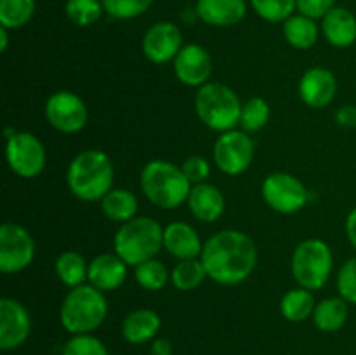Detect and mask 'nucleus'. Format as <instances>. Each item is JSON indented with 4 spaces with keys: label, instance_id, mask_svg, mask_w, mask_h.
Listing matches in <instances>:
<instances>
[{
    "label": "nucleus",
    "instance_id": "a211bd4d",
    "mask_svg": "<svg viewBox=\"0 0 356 355\" xmlns=\"http://www.w3.org/2000/svg\"><path fill=\"white\" fill-rule=\"evenodd\" d=\"M163 249L177 261L193 260L200 258L204 242L190 223L172 221L163 226Z\"/></svg>",
    "mask_w": 356,
    "mask_h": 355
},
{
    "label": "nucleus",
    "instance_id": "ea45409f",
    "mask_svg": "<svg viewBox=\"0 0 356 355\" xmlns=\"http://www.w3.org/2000/svg\"><path fill=\"white\" fill-rule=\"evenodd\" d=\"M344 228H346V237L350 240V244L356 251V207L351 209L346 216V223H344Z\"/></svg>",
    "mask_w": 356,
    "mask_h": 355
},
{
    "label": "nucleus",
    "instance_id": "4be33fe9",
    "mask_svg": "<svg viewBox=\"0 0 356 355\" xmlns=\"http://www.w3.org/2000/svg\"><path fill=\"white\" fill-rule=\"evenodd\" d=\"M160 326H162V320L155 310H132L122 322V336L131 345L148 343L159 334Z\"/></svg>",
    "mask_w": 356,
    "mask_h": 355
},
{
    "label": "nucleus",
    "instance_id": "a19ab883",
    "mask_svg": "<svg viewBox=\"0 0 356 355\" xmlns=\"http://www.w3.org/2000/svg\"><path fill=\"white\" fill-rule=\"evenodd\" d=\"M153 355H172V343L167 338H156L152 343Z\"/></svg>",
    "mask_w": 356,
    "mask_h": 355
},
{
    "label": "nucleus",
    "instance_id": "f3484780",
    "mask_svg": "<svg viewBox=\"0 0 356 355\" xmlns=\"http://www.w3.org/2000/svg\"><path fill=\"white\" fill-rule=\"evenodd\" d=\"M129 265L117 253H103L89 261L87 282L103 292L117 291L127 278Z\"/></svg>",
    "mask_w": 356,
    "mask_h": 355
},
{
    "label": "nucleus",
    "instance_id": "6e6552de",
    "mask_svg": "<svg viewBox=\"0 0 356 355\" xmlns=\"http://www.w3.org/2000/svg\"><path fill=\"white\" fill-rule=\"evenodd\" d=\"M6 160L9 169L23 180L40 176L47 162L45 146L33 132L16 131L7 127L6 132Z\"/></svg>",
    "mask_w": 356,
    "mask_h": 355
},
{
    "label": "nucleus",
    "instance_id": "1a4fd4ad",
    "mask_svg": "<svg viewBox=\"0 0 356 355\" xmlns=\"http://www.w3.org/2000/svg\"><path fill=\"white\" fill-rule=\"evenodd\" d=\"M256 145L249 132L242 129H229L219 132L212 148L216 167L226 176H240L252 166Z\"/></svg>",
    "mask_w": 356,
    "mask_h": 355
},
{
    "label": "nucleus",
    "instance_id": "39448f33",
    "mask_svg": "<svg viewBox=\"0 0 356 355\" xmlns=\"http://www.w3.org/2000/svg\"><path fill=\"white\" fill-rule=\"evenodd\" d=\"M113 247L129 267H138L163 249V226L149 216H136L117 230Z\"/></svg>",
    "mask_w": 356,
    "mask_h": 355
},
{
    "label": "nucleus",
    "instance_id": "423d86ee",
    "mask_svg": "<svg viewBox=\"0 0 356 355\" xmlns=\"http://www.w3.org/2000/svg\"><path fill=\"white\" fill-rule=\"evenodd\" d=\"M242 101L229 86L207 82L195 94V111L205 127L216 132L236 129L242 111Z\"/></svg>",
    "mask_w": 356,
    "mask_h": 355
},
{
    "label": "nucleus",
    "instance_id": "c756f323",
    "mask_svg": "<svg viewBox=\"0 0 356 355\" xmlns=\"http://www.w3.org/2000/svg\"><path fill=\"white\" fill-rule=\"evenodd\" d=\"M270 117L271 110L268 101L259 96H254L242 104L238 125L242 131L254 134V132H259L261 129L266 127V124L270 122Z\"/></svg>",
    "mask_w": 356,
    "mask_h": 355
},
{
    "label": "nucleus",
    "instance_id": "58836bf2",
    "mask_svg": "<svg viewBox=\"0 0 356 355\" xmlns=\"http://www.w3.org/2000/svg\"><path fill=\"white\" fill-rule=\"evenodd\" d=\"M336 122L344 129L356 127V104H343L336 111Z\"/></svg>",
    "mask_w": 356,
    "mask_h": 355
},
{
    "label": "nucleus",
    "instance_id": "f704fd0d",
    "mask_svg": "<svg viewBox=\"0 0 356 355\" xmlns=\"http://www.w3.org/2000/svg\"><path fill=\"white\" fill-rule=\"evenodd\" d=\"M63 355H110L106 345L94 336L92 333L89 334H72L68 341L63 345Z\"/></svg>",
    "mask_w": 356,
    "mask_h": 355
},
{
    "label": "nucleus",
    "instance_id": "ddd939ff",
    "mask_svg": "<svg viewBox=\"0 0 356 355\" xmlns=\"http://www.w3.org/2000/svg\"><path fill=\"white\" fill-rule=\"evenodd\" d=\"M183 31L172 21H159L143 35L141 49L145 58L153 65L174 61L183 49Z\"/></svg>",
    "mask_w": 356,
    "mask_h": 355
},
{
    "label": "nucleus",
    "instance_id": "0eeeda50",
    "mask_svg": "<svg viewBox=\"0 0 356 355\" xmlns=\"http://www.w3.org/2000/svg\"><path fill=\"white\" fill-rule=\"evenodd\" d=\"M291 270L299 287L318 291L325 287L334 270V253L322 239H306L296 246Z\"/></svg>",
    "mask_w": 356,
    "mask_h": 355
},
{
    "label": "nucleus",
    "instance_id": "b1692460",
    "mask_svg": "<svg viewBox=\"0 0 356 355\" xmlns=\"http://www.w3.org/2000/svg\"><path fill=\"white\" fill-rule=\"evenodd\" d=\"M99 202L103 214L118 225H124L138 216V197L127 188H111Z\"/></svg>",
    "mask_w": 356,
    "mask_h": 355
},
{
    "label": "nucleus",
    "instance_id": "6ab92c4d",
    "mask_svg": "<svg viewBox=\"0 0 356 355\" xmlns=\"http://www.w3.org/2000/svg\"><path fill=\"white\" fill-rule=\"evenodd\" d=\"M195 13L211 26H235L247 16V0H197Z\"/></svg>",
    "mask_w": 356,
    "mask_h": 355
},
{
    "label": "nucleus",
    "instance_id": "f257e3e1",
    "mask_svg": "<svg viewBox=\"0 0 356 355\" xmlns=\"http://www.w3.org/2000/svg\"><path fill=\"white\" fill-rule=\"evenodd\" d=\"M200 260L211 281L236 285L252 275L257 265V247L242 230H219L204 242Z\"/></svg>",
    "mask_w": 356,
    "mask_h": 355
},
{
    "label": "nucleus",
    "instance_id": "5701e85b",
    "mask_svg": "<svg viewBox=\"0 0 356 355\" xmlns=\"http://www.w3.org/2000/svg\"><path fill=\"white\" fill-rule=\"evenodd\" d=\"M350 317V303L341 296H330L316 303L313 312V324L322 333H336L343 329Z\"/></svg>",
    "mask_w": 356,
    "mask_h": 355
},
{
    "label": "nucleus",
    "instance_id": "79ce46f5",
    "mask_svg": "<svg viewBox=\"0 0 356 355\" xmlns=\"http://www.w3.org/2000/svg\"><path fill=\"white\" fill-rule=\"evenodd\" d=\"M9 31L7 28L0 26V51L2 52H6L9 47Z\"/></svg>",
    "mask_w": 356,
    "mask_h": 355
},
{
    "label": "nucleus",
    "instance_id": "aec40b11",
    "mask_svg": "<svg viewBox=\"0 0 356 355\" xmlns=\"http://www.w3.org/2000/svg\"><path fill=\"white\" fill-rule=\"evenodd\" d=\"M188 209L197 219L204 223H214L225 214L226 200L222 191L216 184L205 183L193 184L188 195Z\"/></svg>",
    "mask_w": 356,
    "mask_h": 355
},
{
    "label": "nucleus",
    "instance_id": "f03ea898",
    "mask_svg": "<svg viewBox=\"0 0 356 355\" xmlns=\"http://www.w3.org/2000/svg\"><path fill=\"white\" fill-rule=\"evenodd\" d=\"M115 167L103 150L89 148L76 153L66 169V184L82 202H97L113 188Z\"/></svg>",
    "mask_w": 356,
    "mask_h": 355
},
{
    "label": "nucleus",
    "instance_id": "c9c22d12",
    "mask_svg": "<svg viewBox=\"0 0 356 355\" xmlns=\"http://www.w3.org/2000/svg\"><path fill=\"white\" fill-rule=\"evenodd\" d=\"M336 285L341 298L346 299L350 305H356V256L344 261L339 268Z\"/></svg>",
    "mask_w": 356,
    "mask_h": 355
},
{
    "label": "nucleus",
    "instance_id": "9d476101",
    "mask_svg": "<svg viewBox=\"0 0 356 355\" xmlns=\"http://www.w3.org/2000/svg\"><path fill=\"white\" fill-rule=\"evenodd\" d=\"M261 195L268 207L280 214H296L309 200L306 184L291 173L268 174L261 184Z\"/></svg>",
    "mask_w": 356,
    "mask_h": 355
},
{
    "label": "nucleus",
    "instance_id": "2f4dec72",
    "mask_svg": "<svg viewBox=\"0 0 356 355\" xmlns=\"http://www.w3.org/2000/svg\"><path fill=\"white\" fill-rule=\"evenodd\" d=\"M65 14L76 26H92L106 13L101 0H66Z\"/></svg>",
    "mask_w": 356,
    "mask_h": 355
},
{
    "label": "nucleus",
    "instance_id": "7c9ffc66",
    "mask_svg": "<svg viewBox=\"0 0 356 355\" xmlns=\"http://www.w3.org/2000/svg\"><path fill=\"white\" fill-rule=\"evenodd\" d=\"M134 278L145 291H162L170 282V270L156 258L134 267Z\"/></svg>",
    "mask_w": 356,
    "mask_h": 355
},
{
    "label": "nucleus",
    "instance_id": "f8f14e48",
    "mask_svg": "<svg viewBox=\"0 0 356 355\" xmlns=\"http://www.w3.org/2000/svg\"><path fill=\"white\" fill-rule=\"evenodd\" d=\"M45 118L49 125L63 134H76L89 120L87 104L72 90H56L45 101Z\"/></svg>",
    "mask_w": 356,
    "mask_h": 355
},
{
    "label": "nucleus",
    "instance_id": "20e7f679",
    "mask_svg": "<svg viewBox=\"0 0 356 355\" xmlns=\"http://www.w3.org/2000/svg\"><path fill=\"white\" fill-rule=\"evenodd\" d=\"M106 315V296L89 282L70 289L59 308V322L70 334L94 333L104 322Z\"/></svg>",
    "mask_w": 356,
    "mask_h": 355
},
{
    "label": "nucleus",
    "instance_id": "412c9836",
    "mask_svg": "<svg viewBox=\"0 0 356 355\" xmlns=\"http://www.w3.org/2000/svg\"><path fill=\"white\" fill-rule=\"evenodd\" d=\"M323 38L332 47L346 49L356 42V16L353 10L336 6L320 23Z\"/></svg>",
    "mask_w": 356,
    "mask_h": 355
},
{
    "label": "nucleus",
    "instance_id": "dca6fc26",
    "mask_svg": "<svg viewBox=\"0 0 356 355\" xmlns=\"http://www.w3.org/2000/svg\"><path fill=\"white\" fill-rule=\"evenodd\" d=\"M299 97L313 110L327 108L337 94V79L332 70L325 66H312L299 80Z\"/></svg>",
    "mask_w": 356,
    "mask_h": 355
},
{
    "label": "nucleus",
    "instance_id": "e433bc0d",
    "mask_svg": "<svg viewBox=\"0 0 356 355\" xmlns=\"http://www.w3.org/2000/svg\"><path fill=\"white\" fill-rule=\"evenodd\" d=\"M183 167V173L186 174V178L190 180L191 184H200L205 183L211 174V164L205 157L202 155H191L181 164Z\"/></svg>",
    "mask_w": 356,
    "mask_h": 355
},
{
    "label": "nucleus",
    "instance_id": "9b49d317",
    "mask_svg": "<svg viewBox=\"0 0 356 355\" xmlns=\"http://www.w3.org/2000/svg\"><path fill=\"white\" fill-rule=\"evenodd\" d=\"M35 260V240L19 223L0 226V271L6 275L26 270Z\"/></svg>",
    "mask_w": 356,
    "mask_h": 355
},
{
    "label": "nucleus",
    "instance_id": "2eb2a0df",
    "mask_svg": "<svg viewBox=\"0 0 356 355\" xmlns=\"http://www.w3.org/2000/svg\"><path fill=\"white\" fill-rule=\"evenodd\" d=\"M174 75L181 84L188 87H202L211 82L212 70V56L204 45L200 44H186L172 61Z\"/></svg>",
    "mask_w": 356,
    "mask_h": 355
},
{
    "label": "nucleus",
    "instance_id": "7ed1b4c3",
    "mask_svg": "<svg viewBox=\"0 0 356 355\" xmlns=\"http://www.w3.org/2000/svg\"><path fill=\"white\" fill-rule=\"evenodd\" d=\"M145 197L160 209H177L188 200L191 187L183 167L170 160L155 159L145 164L139 176Z\"/></svg>",
    "mask_w": 356,
    "mask_h": 355
},
{
    "label": "nucleus",
    "instance_id": "393cba45",
    "mask_svg": "<svg viewBox=\"0 0 356 355\" xmlns=\"http://www.w3.org/2000/svg\"><path fill=\"white\" fill-rule=\"evenodd\" d=\"M284 38L287 40L289 45H292L294 49L299 51H306V49H312L313 45L318 42L320 33V24L316 23V19H312L308 16H302V14H292L287 21H284Z\"/></svg>",
    "mask_w": 356,
    "mask_h": 355
},
{
    "label": "nucleus",
    "instance_id": "4468645a",
    "mask_svg": "<svg viewBox=\"0 0 356 355\" xmlns=\"http://www.w3.org/2000/svg\"><path fill=\"white\" fill-rule=\"evenodd\" d=\"M31 333V317L26 306L14 298L0 299V348L16 350Z\"/></svg>",
    "mask_w": 356,
    "mask_h": 355
},
{
    "label": "nucleus",
    "instance_id": "bb28decb",
    "mask_svg": "<svg viewBox=\"0 0 356 355\" xmlns=\"http://www.w3.org/2000/svg\"><path fill=\"white\" fill-rule=\"evenodd\" d=\"M54 270L66 287L73 289L86 284L89 274V261L76 251H65L54 261Z\"/></svg>",
    "mask_w": 356,
    "mask_h": 355
},
{
    "label": "nucleus",
    "instance_id": "72a5a7b5",
    "mask_svg": "<svg viewBox=\"0 0 356 355\" xmlns=\"http://www.w3.org/2000/svg\"><path fill=\"white\" fill-rule=\"evenodd\" d=\"M104 13L118 21L136 19L152 9L155 0H101Z\"/></svg>",
    "mask_w": 356,
    "mask_h": 355
},
{
    "label": "nucleus",
    "instance_id": "473e14b6",
    "mask_svg": "<svg viewBox=\"0 0 356 355\" xmlns=\"http://www.w3.org/2000/svg\"><path fill=\"white\" fill-rule=\"evenodd\" d=\"M250 6L268 23H284L298 10L296 0H250Z\"/></svg>",
    "mask_w": 356,
    "mask_h": 355
},
{
    "label": "nucleus",
    "instance_id": "c85d7f7f",
    "mask_svg": "<svg viewBox=\"0 0 356 355\" xmlns=\"http://www.w3.org/2000/svg\"><path fill=\"white\" fill-rule=\"evenodd\" d=\"M35 0H0V26L7 30H19L33 17Z\"/></svg>",
    "mask_w": 356,
    "mask_h": 355
},
{
    "label": "nucleus",
    "instance_id": "cd10ccee",
    "mask_svg": "<svg viewBox=\"0 0 356 355\" xmlns=\"http://www.w3.org/2000/svg\"><path fill=\"white\" fill-rule=\"evenodd\" d=\"M205 278H207V270H205L200 258L177 261L176 267L170 270V282H172V285L184 292L198 289L204 284Z\"/></svg>",
    "mask_w": 356,
    "mask_h": 355
},
{
    "label": "nucleus",
    "instance_id": "4c0bfd02",
    "mask_svg": "<svg viewBox=\"0 0 356 355\" xmlns=\"http://www.w3.org/2000/svg\"><path fill=\"white\" fill-rule=\"evenodd\" d=\"M298 13L312 19L322 21L336 7V0H296Z\"/></svg>",
    "mask_w": 356,
    "mask_h": 355
},
{
    "label": "nucleus",
    "instance_id": "a878e982",
    "mask_svg": "<svg viewBox=\"0 0 356 355\" xmlns=\"http://www.w3.org/2000/svg\"><path fill=\"white\" fill-rule=\"evenodd\" d=\"M315 296L313 291L305 287H296L285 292L280 301V313L289 322H305L306 319H312L315 312Z\"/></svg>",
    "mask_w": 356,
    "mask_h": 355
}]
</instances>
